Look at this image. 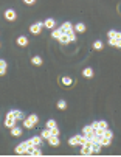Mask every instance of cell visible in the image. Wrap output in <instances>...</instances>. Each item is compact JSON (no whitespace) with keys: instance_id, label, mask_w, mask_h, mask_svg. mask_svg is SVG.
Here are the masks:
<instances>
[{"instance_id":"6da1fadb","label":"cell","mask_w":121,"mask_h":157,"mask_svg":"<svg viewBox=\"0 0 121 157\" xmlns=\"http://www.w3.org/2000/svg\"><path fill=\"white\" fill-rule=\"evenodd\" d=\"M86 140L87 138H86L84 134L82 135H73L71 138H68V145L70 146H82L84 143H86Z\"/></svg>"},{"instance_id":"7a4b0ae2","label":"cell","mask_w":121,"mask_h":157,"mask_svg":"<svg viewBox=\"0 0 121 157\" xmlns=\"http://www.w3.org/2000/svg\"><path fill=\"white\" fill-rule=\"evenodd\" d=\"M17 124V120H16V117H14V110H10L6 114V118H5V126L6 128H14Z\"/></svg>"},{"instance_id":"3957f363","label":"cell","mask_w":121,"mask_h":157,"mask_svg":"<svg viewBox=\"0 0 121 157\" xmlns=\"http://www.w3.org/2000/svg\"><path fill=\"white\" fill-rule=\"evenodd\" d=\"M30 145H33L30 140H26V142H22L20 145H17L16 146V152L17 154H24V152H26V149H28V146Z\"/></svg>"},{"instance_id":"277c9868","label":"cell","mask_w":121,"mask_h":157,"mask_svg":"<svg viewBox=\"0 0 121 157\" xmlns=\"http://www.w3.org/2000/svg\"><path fill=\"white\" fill-rule=\"evenodd\" d=\"M92 143H93V142H89V140H86V143H84V145L81 146V154H82V156L93 154V151H92Z\"/></svg>"},{"instance_id":"5b68a950","label":"cell","mask_w":121,"mask_h":157,"mask_svg":"<svg viewBox=\"0 0 121 157\" xmlns=\"http://www.w3.org/2000/svg\"><path fill=\"white\" fill-rule=\"evenodd\" d=\"M42 28H44V22H36V24H33V25L30 26V31H31L33 34L37 36V34H40Z\"/></svg>"},{"instance_id":"8992f818","label":"cell","mask_w":121,"mask_h":157,"mask_svg":"<svg viewBox=\"0 0 121 157\" xmlns=\"http://www.w3.org/2000/svg\"><path fill=\"white\" fill-rule=\"evenodd\" d=\"M5 19H6V20H10V22H14V20L17 19V13H16L14 10H11V8H10V10H6V11H5Z\"/></svg>"},{"instance_id":"52a82bcc","label":"cell","mask_w":121,"mask_h":157,"mask_svg":"<svg viewBox=\"0 0 121 157\" xmlns=\"http://www.w3.org/2000/svg\"><path fill=\"white\" fill-rule=\"evenodd\" d=\"M57 41H59L61 44H70V42H75V41H73V38H71L70 34H65V33H62V34H61V38L57 39Z\"/></svg>"},{"instance_id":"ba28073f","label":"cell","mask_w":121,"mask_h":157,"mask_svg":"<svg viewBox=\"0 0 121 157\" xmlns=\"http://www.w3.org/2000/svg\"><path fill=\"white\" fill-rule=\"evenodd\" d=\"M107 38H110V39H116V41H121V31L110 30L109 33H107Z\"/></svg>"},{"instance_id":"9c48e42d","label":"cell","mask_w":121,"mask_h":157,"mask_svg":"<svg viewBox=\"0 0 121 157\" xmlns=\"http://www.w3.org/2000/svg\"><path fill=\"white\" fill-rule=\"evenodd\" d=\"M101 143V146H109L112 143V138L110 137H106V135H100V140H98Z\"/></svg>"},{"instance_id":"30bf717a","label":"cell","mask_w":121,"mask_h":157,"mask_svg":"<svg viewBox=\"0 0 121 157\" xmlns=\"http://www.w3.org/2000/svg\"><path fill=\"white\" fill-rule=\"evenodd\" d=\"M44 26L48 30H53V28H56V20L55 19H47L45 22H44Z\"/></svg>"},{"instance_id":"8fae6325","label":"cell","mask_w":121,"mask_h":157,"mask_svg":"<svg viewBox=\"0 0 121 157\" xmlns=\"http://www.w3.org/2000/svg\"><path fill=\"white\" fill-rule=\"evenodd\" d=\"M48 143H50L51 146H59V145H61L59 135H51L50 138H48Z\"/></svg>"},{"instance_id":"7c38bea8","label":"cell","mask_w":121,"mask_h":157,"mask_svg":"<svg viewBox=\"0 0 121 157\" xmlns=\"http://www.w3.org/2000/svg\"><path fill=\"white\" fill-rule=\"evenodd\" d=\"M36 126V123L33 122V120H30L28 117H26V118H24V128L25 129H33Z\"/></svg>"},{"instance_id":"4fadbf2b","label":"cell","mask_w":121,"mask_h":157,"mask_svg":"<svg viewBox=\"0 0 121 157\" xmlns=\"http://www.w3.org/2000/svg\"><path fill=\"white\" fill-rule=\"evenodd\" d=\"M17 45L26 47L28 45V38H26V36H19V38H17Z\"/></svg>"},{"instance_id":"5bb4252c","label":"cell","mask_w":121,"mask_h":157,"mask_svg":"<svg viewBox=\"0 0 121 157\" xmlns=\"http://www.w3.org/2000/svg\"><path fill=\"white\" fill-rule=\"evenodd\" d=\"M6 70H8V64H6V61L5 59H0V76H3L6 73Z\"/></svg>"},{"instance_id":"9a60e30c","label":"cell","mask_w":121,"mask_h":157,"mask_svg":"<svg viewBox=\"0 0 121 157\" xmlns=\"http://www.w3.org/2000/svg\"><path fill=\"white\" fill-rule=\"evenodd\" d=\"M30 142L33 143L34 146H40L42 145V135H36V137H31Z\"/></svg>"},{"instance_id":"2e32d148","label":"cell","mask_w":121,"mask_h":157,"mask_svg":"<svg viewBox=\"0 0 121 157\" xmlns=\"http://www.w3.org/2000/svg\"><path fill=\"white\" fill-rule=\"evenodd\" d=\"M73 28H75V31H76V33H84V31L87 30V26L84 25L82 22H79V24H76V25L73 26Z\"/></svg>"},{"instance_id":"e0dca14e","label":"cell","mask_w":121,"mask_h":157,"mask_svg":"<svg viewBox=\"0 0 121 157\" xmlns=\"http://www.w3.org/2000/svg\"><path fill=\"white\" fill-rule=\"evenodd\" d=\"M22 128H19V126H14V128H11V135L12 137H20L22 135Z\"/></svg>"},{"instance_id":"ac0fdd59","label":"cell","mask_w":121,"mask_h":157,"mask_svg":"<svg viewBox=\"0 0 121 157\" xmlns=\"http://www.w3.org/2000/svg\"><path fill=\"white\" fill-rule=\"evenodd\" d=\"M61 83L64 84V86H67V87L73 84V81H71V78H70V76H62V78H61Z\"/></svg>"},{"instance_id":"d6986e66","label":"cell","mask_w":121,"mask_h":157,"mask_svg":"<svg viewBox=\"0 0 121 157\" xmlns=\"http://www.w3.org/2000/svg\"><path fill=\"white\" fill-rule=\"evenodd\" d=\"M62 34V30L61 28H53V33H51V38L53 39H59Z\"/></svg>"},{"instance_id":"ffe728a7","label":"cell","mask_w":121,"mask_h":157,"mask_svg":"<svg viewBox=\"0 0 121 157\" xmlns=\"http://www.w3.org/2000/svg\"><path fill=\"white\" fill-rule=\"evenodd\" d=\"M42 58L40 56H34V58H31V64L33 65H42Z\"/></svg>"},{"instance_id":"44dd1931","label":"cell","mask_w":121,"mask_h":157,"mask_svg":"<svg viewBox=\"0 0 121 157\" xmlns=\"http://www.w3.org/2000/svg\"><path fill=\"white\" fill-rule=\"evenodd\" d=\"M14 117H16L17 122H24V118H25V115H24L22 110H14Z\"/></svg>"},{"instance_id":"7402d4cb","label":"cell","mask_w":121,"mask_h":157,"mask_svg":"<svg viewBox=\"0 0 121 157\" xmlns=\"http://www.w3.org/2000/svg\"><path fill=\"white\" fill-rule=\"evenodd\" d=\"M82 75L86 76V78H92V76H93V69H90V67L84 69V70H82Z\"/></svg>"},{"instance_id":"603a6c76","label":"cell","mask_w":121,"mask_h":157,"mask_svg":"<svg viewBox=\"0 0 121 157\" xmlns=\"http://www.w3.org/2000/svg\"><path fill=\"white\" fill-rule=\"evenodd\" d=\"M57 109H59V110H65L67 109V101H64V100L57 101Z\"/></svg>"},{"instance_id":"cb8c5ba5","label":"cell","mask_w":121,"mask_h":157,"mask_svg":"<svg viewBox=\"0 0 121 157\" xmlns=\"http://www.w3.org/2000/svg\"><path fill=\"white\" fill-rule=\"evenodd\" d=\"M40 135H42V138H45V140H48V138L51 137V131L47 128L45 131H42V134H40Z\"/></svg>"},{"instance_id":"d4e9b609","label":"cell","mask_w":121,"mask_h":157,"mask_svg":"<svg viewBox=\"0 0 121 157\" xmlns=\"http://www.w3.org/2000/svg\"><path fill=\"white\" fill-rule=\"evenodd\" d=\"M102 47H104V44H102L101 41H95V42H93V48H95V50H102Z\"/></svg>"},{"instance_id":"484cf974","label":"cell","mask_w":121,"mask_h":157,"mask_svg":"<svg viewBox=\"0 0 121 157\" xmlns=\"http://www.w3.org/2000/svg\"><path fill=\"white\" fill-rule=\"evenodd\" d=\"M98 129H109V126H107V123L104 120H100V122H98Z\"/></svg>"},{"instance_id":"4316f807","label":"cell","mask_w":121,"mask_h":157,"mask_svg":"<svg viewBox=\"0 0 121 157\" xmlns=\"http://www.w3.org/2000/svg\"><path fill=\"white\" fill-rule=\"evenodd\" d=\"M57 124H56V122L55 120H47V128L48 129H53V128H56Z\"/></svg>"},{"instance_id":"83f0119b","label":"cell","mask_w":121,"mask_h":157,"mask_svg":"<svg viewBox=\"0 0 121 157\" xmlns=\"http://www.w3.org/2000/svg\"><path fill=\"white\" fill-rule=\"evenodd\" d=\"M50 131H51V135H59V128H53V129H50Z\"/></svg>"},{"instance_id":"f1b7e54d","label":"cell","mask_w":121,"mask_h":157,"mask_svg":"<svg viewBox=\"0 0 121 157\" xmlns=\"http://www.w3.org/2000/svg\"><path fill=\"white\" fill-rule=\"evenodd\" d=\"M116 44H118V41H116V39H110V38H109V45L116 47Z\"/></svg>"},{"instance_id":"f546056e","label":"cell","mask_w":121,"mask_h":157,"mask_svg":"<svg viewBox=\"0 0 121 157\" xmlns=\"http://www.w3.org/2000/svg\"><path fill=\"white\" fill-rule=\"evenodd\" d=\"M33 154H34V156H40V154H42V151H40L37 146H36L34 149H33Z\"/></svg>"},{"instance_id":"4dcf8cb0","label":"cell","mask_w":121,"mask_h":157,"mask_svg":"<svg viewBox=\"0 0 121 157\" xmlns=\"http://www.w3.org/2000/svg\"><path fill=\"white\" fill-rule=\"evenodd\" d=\"M24 3H26V5H34L36 0H24Z\"/></svg>"},{"instance_id":"1f68e13d","label":"cell","mask_w":121,"mask_h":157,"mask_svg":"<svg viewBox=\"0 0 121 157\" xmlns=\"http://www.w3.org/2000/svg\"><path fill=\"white\" fill-rule=\"evenodd\" d=\"M92 126H93V129L96 131V129H98V122H93V123H92Z\"/></svg>"},{"instance_id":"d6a6232c","label":"cell","mask_w":121,"mask_h":157,"mask_svg":"<svg viewBox=\"0 0 121 157\" xmlns=\"http://www.w3.org/2000/svg\"><path fill=\"white\" fill-rule=\"evenodd\" d=\"M116 48H121V41H118V44H116Z\"/></svg>"},{"instance_id":"836d02e7","label":"cell","mask_w":121,"mask_h":157,"mask_svg":"<svg viewBox=\"0 0 121 157\" xmlns=\"http://www.w3.org/2000/svg\"><path fill=\"white\" fill-rule=\"evenodd\" d=\"M120 10H121V8H120Z\"/></svg>"}]
</instances>
